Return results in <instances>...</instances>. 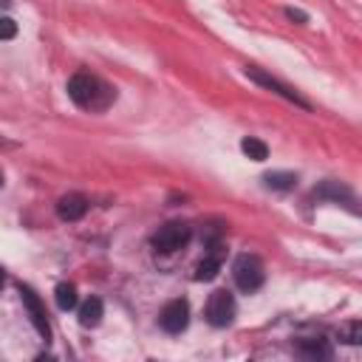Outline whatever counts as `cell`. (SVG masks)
<instances>
[{"instance_id": "obj_15", "label": "cell", "mask_w": 362, "mask_h": 362, "mask_svg": "<svg viewBox=\"0 0 362 362\" xmlns=\"http://www.w3.org/2000/svg\"><path fill=\"white\" fill-rule=\"evenodd\" d=\"M314 195H317V198H331V201H339V198H348V201H351V189L339 187L337 181H325L322 187L314 189Z\"/></svg>"}, {"instance_id": "obj_20", "label": "cell", "mask_w": 362, "mask_h": 362, "mask_svg": "<svg viewBox=\"0 0 362 362\" xmlns=\"http://www.w3.org/2000/svg\"><path fill=\"white\" fill-rule=\"evenodd\" d=\"M0 187H3V178H0Z\"/></svg>"}, {"instance_id": "obj_13", "label": "cell", "mask_w": 362, "mask_h": 362, "mask_svg": "<svg viewBox=\"0 0 362 362\" xmlns=\"http://www.w3.org/2000/svg\"><path fill=\"white\" fill-rule=\"evenodd\" d=\"M54 297H57V308H59V311L76 308V288H74L71 283H59V286L54 288Z\"/></svg>"}, {"instance_id": "obj_19", "label": "cell", "mask_w": 362, "mask_h": 362, "mask_svg": "<svg viewBox=\"0 0 362 362\" xmlns=\"http://www.w3.org/2000/svg\"><path fill=\"white\" fill-rule=\"evenodd\" d=\"M3 280H6V274H3V269H0V286H3Z\"/></svg>"}, {"instance_id": "obj_14", "label": "cell", "mask_w": 362, "mask_h": 362, "mask_svg": "<svg viewBox=\"0 0 362 362\" xmlns=\"http://www.w3.org/2000/svg\"><path fill=\"white\" fill-rule=\"evenodd\" d=\"M240 150H243L252 161H266V158H269V147H266L260 139H252V136L240 141Z\"/></svg>"}, {"instance_id": "obj_9", "label": "cell", "mask_w": 362, "mask_h": 362, "mask_svg": "<svg viewBox=\"0 0 362 362\" xmlns=\"http://www.w3.org/2000/svg\"><path fill=\"white\" fill-rule=\"evenodd\" d=\"M88 212V198L79 192H68L57 201V215L59 221H79Z\"/></svg>"}, {"instance_id": "obj_5", "label": "cell", "mask_w": 362, "mask_h": 362, "mask_svg": "<svg viewBox=\"0 0 362 362\" xmlns=\"http://www.w3.org/2000/svg\"><path fill=\"white\" fill-rule=\"evenodd\" d=\"M243 74H246V76H249L255 85H260V88H266V90H272V93H277V96H283L286 102H294V105H300L303 110H308V107H311V105H308V102H305V99H303V96H300L294 88H288V85H283L280 79H274V76L263 74L260 68H252V65H249Z\"/></svg>"}, {"instance_id": "obj_11", "label": "cell", "mask_w": 362, "mask_h": 362, "mask_svg": "<svg viewBox=\"0 0 362 362\" xmlns=\"http://www.w3.org/2000/svg\"><path fill=\"white\" fill-rule=\"evenodd\" d=\"M102 314H105V305L99 297H88L82 305H79V325L82 328H93L102 322Z\"/></svg>"}, {"instance_id": "obj_1", "label": "cell", "mask_w": 362, "mask_h": 362, "mask_svg": "<svg viewBox=\"0 0 362 362\" xmlns=\"http://www.w3.org/2000/svg\"><path fill=\"white\" fill-rule=\"evenodd\" d=\"M68 96L76 107L90 110V113H102L116 102V88L90 71H76L68 79Z\"/></svg>"}, {"instance_id": "obj_8", "label": "cell", "mask_w": 362, "mask_h": 362, "mask_svg": "<svg viewBox=\"0 0 362 362\" xmlns=\"http://www.w3.org/2000/svg\"><path fill=\"white\" fill-rule=\"evenodd\" d=\"M221 263H223V243L221 240H212L209 243V252L198 260V266H195V280H212L218 272H221Z\"/></svg>"}, {"instance_id": "obj_6", "label": "cell", "mask_w": 362, "mask_h": 362, "mask_svg": "<svg viewBox=\"0 0 362 362\" xmlns=\"http://www.w3.org/2000/svg\"><path fill=\"white\" fill-rule=\"evenodd\" d=\"M158 325L167 334H181L189 325V305H187V300H170L161 308V314H158Z\"/></svg>"}, {"instance_id": "obj_4", "label": "cell", "mask_w": 362, "mask_h": 362, "mask_svg": "<svg viewBox=\"0 0 362 362\" xmlns=\"http://www.w3.org/2000/svg\"><path fill=\"white\" fill-rule=\"evenodd\" d=\"M204 317H206L209 325H215V328H226V325L235 320V297H232L229 291H223V288L212 291L209 300H206Z\"/></svg>"}, {"instance_id": "obj_3", "label": "cell", "mask_w": 362, "mask_h": 362, "mask_svg": "<svg viewBox=\"0 0 362 362\" xmlns=\"http://www.w3.org/2000/svg\"><path fill=\"white\" fill-rule=\"evenodd\" d=\"M192 238V226L189 223H181V221H170L164 226H158V232H153L150 238V246L158 252V255H173L178 249H184Z\"/></svg>"}, {"instance_id": "obj_7", "label": "cell", "mask_w": 362, "mask_h": 362, "mask_svg": "<svg viewBox=\"0 0 362 362\" xmlns=\"http://www.w3.org/2000/svg\"><path fill=\"white\" fill-rule=\"evenodd\" d=\"M20 294H23V303H25V308H28V317H31L37 334L48 342V339H51V325H48V314H45L42 300H40V297L34 294V288H28V286H20Z\"/></svg>"}, {"instance_id": "obj_12", "label": "cell", "mask_w": 362, "mask_h": 362, "mask_svg": "<svg viewBox=\"0 0 362 362\" xmlns=\"http://www.w3.org/2000/svg\"><path fill=\"white\" fill-rule=\"evenodd\" d=\"M263 184L269 189H277V192H288L297 187V175L294 173H266L263 175Z\"/></svg>"}, {"instance_id": "obj_2", "label": "cell", "mask_w": 362, "mask_h": 362, "mask_svg": "<svg viewBox=\"0 0 362 362\" xmlns=\"http://www.w3.org/2000/svg\"><path fill=\"white\" fill-rule=\"evenodd\" d=\"M232 277H235V286H238L240 291H246V294L257 291V288L263 286V280H266L263 260H260L257 255H249V252L238 255L235 263H232Z\"/></svg>"}, {"instance_id": "obj_18", "label": "cell", "mask_w": 362, "mask_h": 362, "mask_svg": "<svg viewBox=\"0 0 362 362\" xmlns=\"http://www.w3.org/2000/svg\"><path fill=\"white\" fill-rule=\"evenodd\" d=\"M286 17L288 20H297V23H308V14L300 11V8H286Z\"/></svg>"}, {"instance_id": "obj_16", "label": "cell", "mask_w": 362, "mask_h": 362, "mask_svg": "<svg viewBox=\"0 0 362 362\" xmlns=\"http://www.w3.org/2000/svg\"><path fill=\"white\" fill-rule=\"evenodd\" d=\"M17 37V23L11 17H0V40H14Z\"/></svg>"}, {"instance_id": "obj_10", "label": "cell", "mask_w": 362, "mask_h": 362, "mask_svg": "<svg viewBox=\"0 0 362 362\" xmlns=\"http://www.w3.org/2000/svg\"><path fill=\"white\" fill-rule=\"evenodd\" d=\"M294 351L300 356H305V359H331V354H334L328 339H300L294 345Z\"/></svg>"}, {"instance_id": "obj_17", "label": "cell", "mask_w": 362, "mask_h": 362, "mask_svg": "<svg viewBox=\"0 0 362 362\" xmlns=\"http://www.w3.org/2000/svg\"><path fill=\"white\" fill-rule=\"evenodd\" d=\"M345 342H351V345H359V342H362V325H359V322H351V325H348Z\"/></svg>"}]
</instances>
